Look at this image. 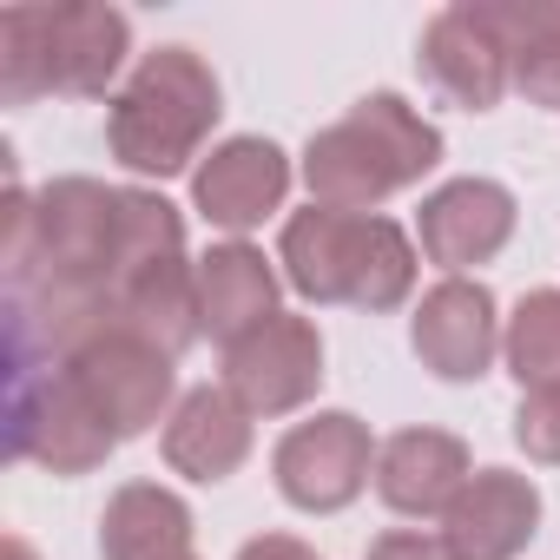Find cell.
Returning <instances> with one entry per match:
<instances>
[{"instance_id": "6da1fadb", "label": "cell", "mask_w": 560, "mask_h": 560, "mask_svg": "<svg viewBox=\"0 0 560 560\" xmlns=\"http://www.w3.org/2000/svg\"><path fill=\"white\" fill-rule=\"evenodd\" d=\"M0 264L14 284H113L119 277V191L93 178H60L40 198L8 185L0 211Z\"/></svg>"}, {"instance_id": "7a4b0ae2", "label": "cell", "mask_w": 560, "mask_h": 560, "mask_svg": "<svg viewBox=\"0 0 560 560\" xmlns=\"http://www.w3.org/2000/svg\"><path fill=\"white\" fill-rule=\"evenodd\" d=\"M435 159H442V132L396 93H370L350 106V119H337L311 139V152H304L311 205L370 211L376 198L416 185Z\"/></svg>"}, {"instance_id": "3957f363", "label": "cell", "mask_w": 560, "mask_h": 560, "mask_svg": "<svg viewBox=\"0 0 560 560\" xmlns=\"http://www.w3.org/2000/svg\"><path fill=\"white\" fill-rule=\"evenodd\" d=\"M218 119V80L191 47H159L139 60V73L126 80V93L113 100L106 139L113 159L152 178H172L198 159L205 132Z\"/></svg>"}, {"instance_id": "277c9868", "label": "cell", "mask_w": 560, "mask_h": 560, "mask_svg": "<svg viewBox=\"0 0 560 560\" xmlns=\"http://www.w3.org/2000/svg\"><path fill=\"white\" fill-rule=\"evenodd\" d=\"M0 429H8L14 462H40L54 475H93L119 442L93 409V396L73 383V370H21V363H8Z\"/></svg>"}, {"instance_id": "5b68a950", "label": "cell", "mask_w": 560, "mask_h": 560, "mask_svg": "<svg viewBox=\"0 0 560 560\" xmlns=\"http://www.w3.org/2000/svg\"><path fill=\"white\" fill-rule=\"evenodd\" d=\"M324 383V343L311 317H264L237 343H224V389L244 416H291Z\"/></svg>"}, {"instance_id": "8992f818", "label": "cell", "mask_w": 560, "mask_h": 560, "mask_svg": "<svg viewBox=\"0 0 560 560\" xmlns=\"http://www.w3.org/2000/svg\"><path fill=\"white\" fill-rule=\"evenodd\" d=\"M73 383L93 396V409L106 416V429L126 442V435H145L165 402H172V357L139 343L132 330H106L100 343H86L73 363Z\"/></svg>"}, {"instance_id": "52a82bcc", "label": "cell", "mask_w": 560, "mask_h": 560, "mask_svg": "<svg viewBox=\"0 0 560 560\" xmlns=\"http://www.w3.org/2000/svg\"><path fill=\"white\" fill-rule=\"evenodd\" d=\"M363 481H370V429L343 409L298 422L277 442V488H284V501H298L311 514L350 508L363 494Z\"/></svg>"}, {"instance_id": "ba28073f", "label": "cell", "mask_w": 560, "mask_h": 560, "mask_svg": "<svg viewBox=\"0 0 560 560\" xmlns=\"http://www.w3.org/2000/svg\"><path fill=\"white\" fill-rule=\"evenodd\" d=\"M494 350H501V330H494L488 284L442 277V284L422 298V311H416V357L442 383H475V376H488Z\"/></svg>"}, {"instance_id": "9c48e42d", "label": "cell", "mask_w": 560, "mask_h": 560, "mask_svg": "<svg viewBox=\"0 0 560 560\" xmlns=\"http://www.w3.org/2000/svg\"><path fill=\"white\" fill-rule=\"evenodd\" d=\"M534 521H540L534 481L527 475H508V468H481L448 501L442 540L455 547V560H514L534 540Z\"/></svg>"}, {"instance_id": "30bf717a", "label": "cell", "mask_w": 560, "mask_h": 560, "mask_svg": "<svg viewBox=\"0 0 560 560\" xmlns=\"http://www.w3.org/2000/svg\"><path fill=\"white\" fill-rule=\"evenodd\" d=\"M422 73L442 100L468 106V113H488L508 86H514V54L462 8H442L429 27H422Z\"/></svg>"}, {"instance_id": "8fae6325", "label": "cell", "mask_w": 560, "mask_h": 560, "mask_svg": "<svg viewBox=\"0 0 560 560\" xmlns=\"http://www.w3.org/2000/svg\"><path fill=\"white\" fill-rule=\"evenodd\" d=\"M284 185H291V165H284V152H277L270 139H224L198 165L191 198H198V211L211 224L250 231V224H264L277 205H284Z\"/></svg>"}, {"instance_id": "7c38bea8", "label": "cell", "mask_w": 560, "mask_h": 560, "mask_svg": "<svg viewBox=\"0 0 560 560\" xmlns=\"http://www.w3.org/2000/svg\"><path fill=\"white\" fill-rule=\"evenodd\" d=\"M514 231V198L494 178H455L422 205V250L442 270H468L488 264Z\"/></svg>"}, {"instance_id": "4fadbf2b", "label": "cell", "mask_w": 560, "mask_h": 560, "mask_svg": "<svg viewBox=\"0 0 560 560\" xmlns=\"http://www.w3.org/2000/svg\"><path fill=\"white\" fill-rule=\"evenodd\" d=\"M113 311H119V330H132L139 343H152V350H165L178 363L191 350V337L205 330V317H198V264L159 257L145 270H126L113 284Z\"/></svg>"}, {"instance_id": "5bb4252c", "label": "cell", "mask_w": 560, "mask_h": 560, "mask_svg": "<svg viewBox=\"0 0 560 560\" xmlns=\"http://www.w3.org/2000/svg\"><path fill=\"white\" fill-rule=\"evenodd\" d=\"M363 224H370V211H337V205H311L284 224V277L311 304H350Z\"/></svg>"}, {"instance_id": "9a60e30c", "label": "cell", "mask_w": 560, "mask_h": 560, "mask_svg": "<svg viewBox=\"0 0 560 560\" xmlns=\"http://www.w3.org/2000/svg\"><path fill=\"white\" fill-rule=\"evenodd\" d=\"M468 488V448L448 429H402L376 455V494L396 514H448Z\"/></svg>"}, {"instance_id": "2e32d148", "label": "cell", "mask_w": 560, "mask_h": 560, "mask_svg": "<svg viewBox=\"0 0 560 560\" xmlns=\"http://www.w3.org/2000/svg\"><path fill=\"white\" fill-rule=\"evenodd\" d=\"M198 317L218 343H237L264 317H277V270L250 244H211L198 257Z\"/></svg>"}, {"instance_id": "e0dca14e", "label": "cell", "mask_w": 560, "mask_h": 560, "mask_svg": "<svg viewBox=\"0 0 560 560\" xmlns=\"http://www.w3.org/2000/svg\"><path fill=\"white\" fill-rule=\"evenodd\" d=\"M250 455V416L231 402V389H191L165 422V462L191 481H224Z\"/></svg>"}, {"instance_id": "ac0fdd59", "label": "cell", "mask_w": 560, "mask_h": 560, "mask_svg": "<svg viewBox=\"0 0 560 560\" xmlns=\"http://www.w3.org/2000/svg\"><path fill=\"white\" fill-rule=\"evenodd\" d=\"M54 93H106L126 60V14L100 0H54Z\"/></svg>"}, {"instance_id": "d6986e66", "label": "cell", "mask_w": 560, "mask_h": 560, "mask_svg": "<svg viewBox=\"0 0 560 560\" xmlns=\"http://www.w3.org/2000/svg\"><path fill=\"white\" fill-rule=\"evenodd\" d=\"M100 553L106 560H191V508L172 488L132 481L106 501Z\"/></svg>"}, {"instance_id": "ffe728a7", "label": "cell", "mask_w": 560, "mask_h": 560, "mask_svg": "<svg viewBox=\"0 0 560 560\" xmlns=\"http://www.w3.org/2000/svg\"><path fill=\"white\" fill-rule=\"evenodd\" d=\"M40 93H54V14H47V0L0 8V100L27 106Z\"/></svg>"}, {"instance_id": "44dd1931", "label": "cell", "mask_w": 560, "mask_h": 560, "mask_svg": "<svg viewBox=\"0 0 560 560\" xmlns=\"http://www.w3.org/2000/svg\"><path fill=\"white\" fill-rule=\"evenodd\" d=\"M409 284H416V250H409L402 224L370 218L363 224V257H357V291H350V304L357 311H396L409 298Z\"/></svg>"}, {"instance_id": "7402d4cb", "label": "cell", "mask_w": 560, "mask_h": 560, "mask_svg": "<svg viewBox=\"0 0 560 560\" xmlns=\"http://www.w3.org/2000/svg\"><path fill=\"white\" fill-rule=\"evenodd\" d=\"M508 370L521 376V389L560 383V291H534L521 298L514 324H508Z\"/></svg>"}, {"instance_id": "603a6c76", "label": "cell", "mask_w": 560, "mask_h": 560, "mask_svg": "<svg viewBox=\"0 0 560 560\" xmlns=\"http://www.w3.org/2000/svg\"><path fill=\"white\" fill-rule=\"evenodd\" d=\"M159 257H185V224L159 191H119V277ZM113 277V284H119Z\"/></svg>"}, {"instance_id": "cb8c5ba5", "label": "cell", "mask_w": 560, "mask_h": 560, "mask_svg": "<svg viewBox=\"0 0 560 560\" xmlns=\"http://www.w3.org/2000/svg\"><path fill=\"white\" fill-rule=\"evenodd\" d=\"M514 93L534 100V106H560V8H553V21L514 54Z\"/></svg>"}, {"instance_id": "d4e9b609", "label": "cell", "mask_w": 560, "mask_h": 560, "mask_svg": "<svg viewBox=\"0 0 560 560\" xmlns=\"http://www.w3.org/2000/svg\"><path fill=\"white\" fill-rule=\"evenodd\" d=\"M514 442L534 455V462H560V383H540L521 396L514 409Z\"/></svg>"}, {"instance_id": "484cf974", "label": "cell", "mask_w": 560, "mask_h": 560, "mask_svg": "<svg viewBox=\"0 0 560 560\" xmlns=\"http://www.w3.org/2000/svg\"><path fill=\"white\" fill-rule=\"evenodd\" d=\"M370 560H455V547L442 534H416V527H396L370 547Z\"/></svg>"}, {"instance_id": "4316f807", "label": "cell", "mask_w": 560, "mask_h": 560, "mask_svg": "<svg viewBox=\"0 0 560 560\" xmlns=\"http://www.w3.org/2000/svg\"><path fill=\"white\" fill-rule=\"evenodd\" d=\"M237 560H317L304 540H291V534H264V540H250Z\"/></svg>"}]
</instances>
